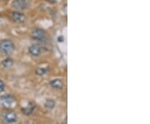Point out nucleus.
I'll return each instance as SVG.
<instances>
[{"label":"nucleus","instance_id":"3","mask_svg":"<svg viewBox=\"0 0 150 124\" xmlns=\"http://www.w3.org/2000/svg\"><path fill=\"white\" fill-rule=\"evenodd\" d=\"M15 103V98L11 95H4L0 97V106L4 108H11Z\"/></svg>","mask_w":150,"mask_h":124},{"label":"nucleus","instance_id":"6","mask_svg":"<svg viewBox=\"0 0 150 124\" xmlns=\"http://www.w3.org/2000/svg\"><path fill=\"white\" fill-rule=\"evenodd\" d=\"M10 18L15 23H22L25 21L24 14L19 12H12L10 13Z\"/></svg>","mask_w":150,"mask_h":124},{"label":"nucleus","instance_id":"2","mask_svg":"<svg viewBox=\"0 0 150 124\" xmlns=\"http://www.w3.org/2000/svg\"><path fill=\"white\" fill-rule=\"evenodd\" d=\"M31 5L30 0H13L12 6L18 11H23L28 9Z\"/></svg>","mask_w":150,"mask_h":124},{"label":"nucleus","instance_id":"7","mask_svg":"<svg viewBox=\"0 0 150 124\" xmlns=\"http://www.w3.org/2000/svg\"><path fill=\"white\" fill-rule=\"evenodd\" d=\"M28 50H29V54H31L32 56H33V57L39 56L40 54H41V51H42L41 47L38 44H33V45H31L29 47Z\"/></svg>","mask_w":150,"mask_h":124},{"label":"nucleus","instance_id":"11","mask_svg":"<svg viewBox=\"0 0 150 124\" xmlns=\"http://www.w3.org/2000/svg\"><path fill=\"white\" fill-rule=\"evenodd\" d=\"M2 64L4 68H10V67H12V65L13 64V62L11 58H6L5 60L3 61Z\"/></svg>","mask_w":150,"mask_h":124},{"label":"nucleus","instance_id":"14","mask_svg":"<svg viewBox=\"0 0 150 124\" xmlns=\"http://www.w3.org/2000/svg\"><path fill=\"white\" fill-rule=\"evenodd\" d=\"M62 124H67V122H64V123H62Z\"/></svg>","mask_w":150,"mask_h":124},{"label":"nucleus","instance_id":"12","mask_svg":"<svg viewBox=\"0 0 150 124\" xmlns=\"http://www.w3.org/2000/svg\"><path fill=\"white\" fill-rule=\"evenodd\" d=\"M46 73H47V70L44 68H38L37 70V74H38V75H43Z\"/></svg>","mask_w":150,"mask_h":124},{"label":"nucleus","instance_id":"13","mask_svg":"<svg viewBox=\"0 0 150 124\" xmlns=\"http://www.w3.org/2000/svg\"><path fill=\"white\" fill-rule=\"evenodd\" d=\"M4 88H5V84H4V82L2 81V80H0V93L4 91Z\"/></svg>","mask_w":150,"mask_h":124},{"label":"nucleus","instance_id":"5","mask_svg":"<svg viewBox=\"0 0 150 124\" xmlns=\"http://www.w3.org/2000/svg\"><path fill=\"white\" fill-rule=\"evenodd\" d=\"M32 37L33 39H36L38 41H43L46 37V33L43 29L36 28L32 32Z\"/></svg>","mask_w":150,"mask_h":124},{"label":"nucleus","instance_id":"4","mask_svg":"<svg viewBox=\"0 0 150 124\" xmlns=\"http://www.w3.org/2000/svg\"><path fill=\"white\" fill-rule=\"evenodd\" d=\"M3 118L8 123H13L18 119L17 114L13 111H6L3 113Z\"/></svg>","mask_w":150,"mask_h":124},{"label":"nucleus","instance_id":"10","mask_svg":"<svg viewBox=\"0 0 150 124\" xmlns=\"http://www.w3.org/2000/svg\"><path fill=\"white\" fill-rule=\"evenodd\" d=\"M44 107L48 109H53L55 107V102L53 99H48L44 103Z\"/></svg>","mask_w":150,"mask_h":124},{"label":"nucleus","instance_id":"9","mask_svg":"<svg viewBox=\"0 0 150 124\" xmlns=\"http://www.w3.org/2000/svg\"><path fill=\"white\" fill-rule=\"evenodd\" d=\"M50 85L55 89H62L63 87H64V82L61 79L56 78V79H54V80L50 82Z\"/></svg>","mask_w":150,"mask_h":124},{"label":"nucleus","instance_id":"1","mask_svg":"<svg viewBox=\"0 0 150 124\" xmlns=\"http://www.w3.org/2000/svg\"><path fill=\"white\" fill-rule=\"evenodd\" d=\"M14 50V44L11 40H3L0 43V52L4 55H10Z\"/></svg>","mask_w":150,"mask_h":124},{"label":"nucleus","instance_id":"8","mask_svg":"<svg viewBox=\"0 0 150 124\" xmlns=\"http://www.w3.org/2000/svg\"><path fill=\"white\" fill-rule=\"evenodd\" d=\"M35 107H36V105L34 103H29L26 107H23L22 108L21 111L23 112V113L25 114V115H30V114H32L33 113Z\"/></svg>","mask_w":150,"mask_h":124}]
</instances>
